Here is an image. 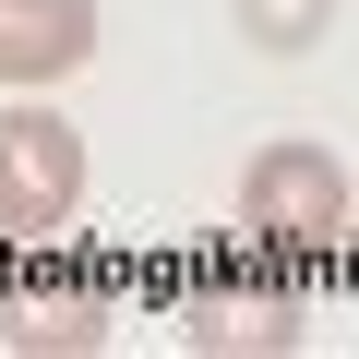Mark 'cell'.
I'll list each match as a JSON object with an SVG mask.
<instances>
[{
	"instance_id": "obj_4",
	"label": "cell",
	"mask_w": 359,
	"mask_h": 359,
	"mask_svg": "<svg viewBox=\"0 0 359 359\" xmlns=\"http://www.w3.org/2000/svg\"><path fill=\"white\" fill-rule=\"evenodd\" d=\"M0 335H13L25 359H36V347L72 359V347H108V299H96V287H48V299H13V323H0Z\"/></svg>"
},
{
	"instance_id": "obj_5",
	"label": "cell",
	"mask_w": 359,
	"mask_h": 359,
	"mask_svg": "<svg viewBox=\"0 0 359 359\" xmlns=\"http://www.w3.org/2000/svg\"><path fill=\"white\" fill-rule=\"evenodd\" d=\"M192 347H299V311L287 299H204Z\"/></svg>"
},
{
	"instance_id": "obj_2",
	"label": "cell",
	"mask_w": 359,
	"mask_h": 359,
	"mask_svg": "<svg viewBox=\"0 0 359 359\" xmlns=\"http://www.w3.org/2000/svg\"><path fill=\"white\" fill-rule=\"evenodd\" d=\"M240 228L264 252H335L347 240V168L323 144H264L240 168Z\"/></svg>"
},
{
	"instance_id": "obj_1",
	"label": "cell",
	"mask_w": 359,
	"mask_h": 359,
	"mask_svg": "<svg viewBox=\"0 0 359 359\" xmlns=\"http://www.w3.org/2000/svg\"><path fill=\"white\" fill-rule=\"evenodd\" d=\"M72 204H84V132L48 96H13L0 108V228L48 240V228H72Z\"/></svg>"
},
{
	"instance_id": "obj_3",
	"label": "cell",
	"mask_w": 359,
	"mask_h": 359,
	"mask_svg": "<svg viewBox=\"0 0 359 359\" xmlns=\"http://www.w3.org/2000/svg\"><path fill=\"white\" fill-rule=\"evenodd\" d=\"M96 60V0H0V84L48 96Z\"/></svg>"
},
{
	"instance_id": "obj_6",
	"label": "cell",
	"mask_w": 359,
	"mask_h": 359,
	"mask_svg": "<svg viewBox=\"0 0 359 359\" xmlns=\"http://www.w3.org/2000/svg\"><path fill=\"white\" fill-rule=\"evenodd\" d=\"M323 25H335V0H240V36H252V48H276V60L323 48Z\"/></svg>"
}]
</instances>
